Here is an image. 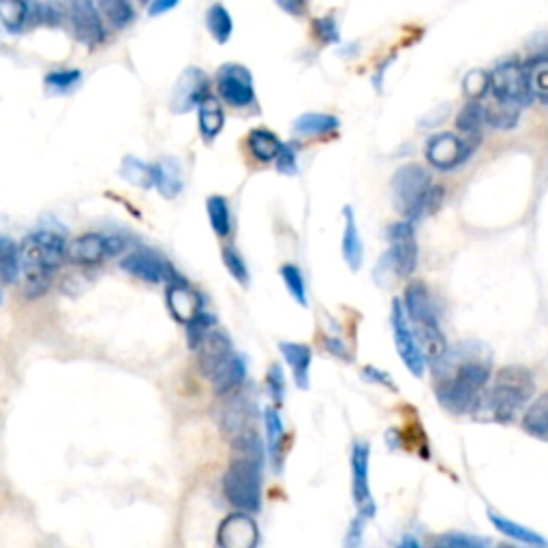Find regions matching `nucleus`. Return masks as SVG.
Wrapping results in <instances>:
<instances>
[{
	"mask_svg": "<svg viewBox=\"0 0 548 548\" xmlns=\"http://www.w3.org/2000/svg\"><path fill=\"white\" fill-rule=\"evenodd\" d=\"M435 365V396L450 413H473L491 377V360L475 343H461Z\"/></svg>",
	"mask_w": 548,
	"mask_h": 548,
	"instance_id": "f257e3e1",
	"label": "nucleus"
},
{
	"mask_svg": "<svg viewBox=\"0 0 548 548\" xmlns=\"http://www.w3.org/2000/svg\"><path fill=\"white\" fill-rule=\"evenodd\" d=\"M232 461L223 475V495L240 512H260L266 448L255 430H247L232 439Z\"/></svg>",
	"mask_w": 548,
	"mask_h": 548,
	"instance_id": "f03ea898",
	"label": "nucleus"
},
{
	"mask_svg": "<svg viewBox=\"0 0 548 548\" xmlns=\"http://www.w3.org/2000/svg\"><path fill=\"white\" fill-rule=\"evenodd\" d=\"M66 240L54 229H37L20 243V289L24 298L35 300L48 294L56 272L65 261Z\"/></svg>",
	"mask_w": 548,
	"mask_h": 548,
	"instance_id": "7ed1b4c3",
	"label": "nucleus"
},
{
	"mask_svg": "<svg viewBox=\"0 0 548 548\" xmlns=\"http://www.w3.org/2000/svg\"><path fill=\"white\" fill-rule=\"evenodd\" d=\"M535 393L534 375L529 368L512 365L497 373L491 390L482 394L473 413L480 420L512 422L521 413Z\"/></svg>",
	"mask_w": 548,
	"mask_h": 548,
	"instance_id": "20e7f679",
	"label": "nucleus"
},
{
	"mask_svg": "<svg viewBox=\"0 0 548 548\" xmlns=\"http://www.w3.org/2000/svg\"><path fill=\"white\" fill-rule=\"evenodd\" d=\"M390 187H393L394 208L401 212L402 219L411 223L438 210L444 198L441 187H433L430 174L418 164L399 167Z\"/></svg>",
	"mask_w": 548,
	"mask_h": 548,
	"instance_id": "39448f33",
	"label": "nucleus"
},
{
	"mask_svg": "<svg viewBox=\"0 0 548 548\" xmlns=\"http://www.w3.org/2000/svg\"><path fill=\"white\" fill-rule=\"evenodd\" d=\"M388 240L390 247L379 260L377 270H375V278L388 277L393 274L394 278H407L416 272L418 268V240L413 223L402 219L394 225L388 227Z\"/></svg>",
	"mask_w": 548,
	"mask_h": 548,
	"instance_id": "423d86ee",
	"label": "nucleus"
},
{
	"mask_svg": "<svg viewBox=\"0 0 548 548\" xmlns=\"http://www.w3.org/2000/svg\"><path fill=\"white\" fill-rule=\"evenodd\" d=\"M58 11L60 22L84 46H101L105 41V28L94 0H49Z\"/></svg>",
	"mask_w": 548,
	"mask_h": 548,
	"instance_id": "0eeeda50",
	"label": "nucleus"
},
{
	"mask_svg": "<svg viewBox=\"0 0 548 548\" xmlns=\"http://www.w3.org/2000/svg\"><path fill=\"white\" fill-rule=\"evenodd\" d=\"M127 240L108 234H84L66 243L65 260L75 266H97L103 260L125 253Z\"/></svg>",
	"mask_w": 548,
	"mask_h": 548,
	"instance_id": "6e6552de",
	"label": "nucleus"
},
{
	"mask_svg": "<svg viewBox=\"0 0 548 548\" xmlns=\"http://www.w3.org/2000/svg\"><path fill=\"white\" fill-rule=\"evenodd\" d=\"M489 93L493 94V101H497V103L517 105V108H525L534 101L527 86V77H525V69L518 60H506V63L497 65L491 71Z\"/></svg>",
	"mask_w": 548,
	"mask_h": 548,
	"instance_id": "1a4fd4ad",
	"label": "nucleus"
},
{
	"mask_svg": "<svg viewBox=\"0 0 548 548\" xmlns=\"http://www.w3.org/2000/svg\"><path fill=\"white\" fill-rule=\"evenodd\" d=\"M390 323H393V334H394V345L399 351L402 365L407 367L413 377H422L427 371V358H424L420 345H418L416 334L407 322L405 311H402V302L393 300V313H390Z\"/></svg>",
	"mask_w": 548,
	"mask_h": 548,
	"instance_id": "9d476101",
	"label": "nucleus"
},
{
	"mask_svg": "<svg viewBox=\"0 0 548 548\" xmlns=\"http://www.w3.org/2000/svg\"><path fill=\"white\" fill-rule=\"evenodd\" d=\"M217 91H219V97L232 108H249V105L255 103L253 75L243 65H223L219 74H217Z\"/></svg>",
	"mask_w": 548,
	"mask_h": 548,
	"instance_id": "9b49d317",
	"label": "nucleus"
},
{
	"mask_svg": "<svg viewBox=\"0 0 548 548\" xmlns=\"http://www.w3.org/2000/svg\"><path fill=\"white\" fill-rule=\"evenodd\" d=\"M475 136H480V133H475ZM475 136L463 139L455 136V133H439V136L430 137L427 144L429 164L441 172L455 170L463 161H467L469 155L478 146V142L472 144V137Z\"/></svg>",
	"mask_w": 548,
	"mask_h": 548,
	"instance_id": "f8f14e48",
	"label": "nucleus"
},
{
	"mask_svg": "<svg viewBox=\"0 0 548 548\" xmlns=\"http://www.w3.org/2000/svg\"><path fill=\"white\" fill-rule=\"evenodd\" d=\"M120 270H125L131 277L146 283H161V281H174L181 278L174 268H172L159 253L150 249H137L125 255L120 260Z\"/></svg>",
	"mask_w": 548,
	"mask_h": 548,
	"instance_id": "ddd939ff",
	"label": "nucleus"
},
{
	"mask_svg": "<svg viewBox=\"0 0 548 548\" xmlns=\"http://www.w3.org/2000/svg\"><path fill=\"white\" fill-rule=\"evenodd\" d=\"M210 94L208 75L198 66H187L178 75L174 91H172L170 108L174 114H189L191 110H198V105Z\"/></svg>",
	"mask_w": 548,
	"mask_h": 548,
	"instance_id": "4468645a",
	"label": "nucleus"
},
{
	"mask_svg": "<svg viewBox=\"0 0 548 548\" xmlns=\"http://www.w3.org/2000/svg\"><path fill=\"white\" fill-rule=\"evenodd\" d=\"M368 463H371V446L356 441L354 448H351V491H354L358 514H362L365 518H373L375 501L371 482H368Z\"/></svg>",
	"mask_w": 548,
	"mask_h": 548,
	"instance_id": "2eb2a0df",
	"label": "nucleus"
},
{
	"mask_svg": "<svg viewBox=\"0 0 548 548\" xmlns=\"http://www.w3.org/2000/svg\"><path fill=\"white\" fill-rule=\"evenodd\" d=\"M253 420L255 402L249 401V396L240 393V390L229 394V399L223 402L219 410V427L232 439L240 433L253 430Z\"/></svg>",
	"mask_w": 548,
	"mask_h": 548,
	"instance_id": "dca6fc26",
	"label": "nucleus"
},
{
	"mask_svg": "<svg viewBox=\"0 0 548 548\" xmlns=\"http://www.w3.org/2000/svg\"><path fill=\"white\" fill-rule=\"evenodd\" d=\"M260 542V529L247 512L229 514L219 525L217 544L221 548H253Z\"/></svg>",
	"mask_w": 548,
	"mask_h": 548,
	"instance_id": "f3484780",
	"label": "nucleus"
},
{
	"mask_svg": "<svg viewBox=\"0 0 548 548\" xmlns=\"http://www.w3.org/2000/svg\"><path fill=\"white\" fill-rule=\"evenodd\" d=\"M167 309H170L172 317L178 323H187L191 322L198 313L204 309V298H201L199 292H195V289L189 285L184 278H174V281L167 283Z\"/></svg>",
	"mask_w": 548,
	"mask_h": 548,
	"instance_id": "a211bd4d",
	"label": "nucleus"
},
{
	"mask_svg": "<svg viewBox=\"0 0 548 548\" xmlns=\"http://www.w3.org/2000/svg\"><path fill=\"white\" fill-rule=\"evenodd\" d=\"M402 311H405L407 322L411 328H435L439 326L438 311H435L433 298L427 292L422 283H411L405 289V298H402Z\"/></svg>",
	"mask_w": 548,
	"mask_h": 548,
	"instance_id": "6ab92c4d",
	"label": "nucleus"
},
{
	"mask_svg": "<svg viewBox=\"0 0 548 548\" xmlns=\"http://www.w3.org/2000/svg\"><path fill=\"white\" fill-rule=\"evenodd\" d=\"M195 351H198L199 371L204 373V377H208V379L217 373V368H219L223 362H225L227 358L234 354L232 340H229L227 334L221 332V330H215V328L206 334L204 340H201Z\"/></svg>",
	"mask_w": 548,
	"mask_h": 548,
	"instance_id": "aec40b11",
	"label": "nucleus"
},
{
	"mask_svg": "<svg viewBox=\"0 0 548 548\" xmlns=\"http://www.w3.org/2000/svg\"><path fill=\"white\" fill-rule=\"evenodd\" d=\"M244 379H247V360L240 354H232L223 365L217 368L210 382L215 388V394L227 396L243 388Z\"/></svg>",
	"mask_w": 548,
	"mask_h": 548,
	"instance_id": "412c9836",
	"label": "nucleus"
},
{
	"mask_svg": "<svg viewBox=\"0 0 548 548\" xmlns=\"http://www.w3.org/2000/svg\"><path fill=\"white\" fill-rule=\"evenodd\" d=\"M278 351L285 358L289 368L294 373V382L300 390H309L311 385V362L313 351L309 345L305 343H289V340H281L278 343Z\"/></svg>",
	"mask_w": 548,
	"mask_h": 548,
	"instance_id": "4be33fe9",
	"label": "nucleus"
},
{
	"mask_svg": "<svg viewBox=\"0 0 548 548\" xmlns=\"http://www.w3.org/2000/svg\"><path fill=\"white\" fill-rule=\"evenodd\" d=\"M155 189L161 198L174 199L181 195L184 181H182V165L174 156H165L159 164H155Z\"/></svg>",
	"mask_w": 548,
	"mask_h": 548,
	"instance_id": "5701e85b",
	"label": "nucleus"
},
{
	"mask_svg": "<svg viewBox=\"0 0 548 548\" xmlns=\"http://www.w3.org/2000/svg\"><path fill=\"white\" fill-rule=\"evenodd\" d=\"M343 219H345V229H343V243H340V251H343L345 264L349 266L351 272H358L365 261V247H362L360 232L356 225V215L351 206L343 208Z\"/></svg>",
	"mask_w": 548,
	"mask_h": 548,
	"instance_id": "b1692460",
	"label": "nucleus"
},
{
	"mask_svg": "<svg viewBox=\"0 0 548 548\" xmlns=\"http://www.w3.org/2000/svg\"><path fill=\"white\" fill-rule=\"evenodd\" d=\"M37 0H0V26L11 35H20L31 28L32 9Z\"/></svg>",
	"mask_w": 548,
	"mask_h": 548,
	"instance_id": "393cba45",
	"label": "nucleus"
},
{
	"mask_svg": "<svg viewBox=\"0 0 548 548\" xmlns=\"http://www.w3.org/2000/svg\"><path fill=\"white\" fill-rule=\"evenodd\" d=\"M264 429H266V456L270 458L274 472H281L283 463V439H285V427L281 416L274 407H266L264 410Z\"/></svg>",
	"mask_w": 548,
	"mask_h": 548,
	"instance_id": "a878e982",
	"label": "nucleus"
},
{
	"mask_svg": "<svg viewBox=\"0 0 548 548\" xmlns=\"http://www.w3.org/2000/svg\"><path fill=\"white\" fill-rule=\"evenodd\" d=\"M198 125L199 133L206 142H212L219 133L223 131V125H225V114H223V108L219 103V99L208 94L201 103L198 105Z\"/></svg>",
	"mask_w": 548,
	"mask_h": 548,
	"instance_id": "bb28decb",
	"label": "nucleus"
},
{
	"mask_svg": "<svg viewBox=\"0 0 548 548\" xmlns=\"http://www.w3.org/2000/svg\"><path fill=\"white\" fill-rule=\"evenodd\" d=\"M529 93L534 99L548 103V52L534 56L523 65Z\"/></svg>",
	"mask_w": 548,
	"mask_h": 548,
	"instance_id": "cd10ccee",
	"label": "nucleus"
},
{
	"mask_svg": "<svg viewBox=\"0 0 548 548\" xmlns=\"http://www.w3.org/2000/svg\"><path fill=\"white\" fill-rule=\"evenodd\" d=\"M119 174L125 178L128 184L142 189V191H150V189L155 187V167L133 155H127L125 159H122Z\"/></svg>",
	"mask_w": 548,
	"mask_h": 548,
	"instance_id": "c85d7f7f",
	"label": "nucleus"
},
{
	"mask_svg": "<svg viewBox=\"0 0 548 548\" xmlns=\"http://www.w3.org/2000/svg\"><path fill=\"white\" fill-rule=\"evenodd\" d=\"M489 518H491V523L495 525V529L501 531V534L508 535V538L523 542V544H529V546H542V548L548 546V540L542 538L538 531L525 527V525L514 523V521H510V518L501 517V514H495V512H489Z\"/></svg>",
	"mask_w": 548,
	"mask_h": 548,
	"instance_id": "c756f323",
	"label": "nucleus"
},
{
	"mask_svg": "<svg viewBox=\"0 0 548 548\" xmlns=\"http://www.w3.org/2000/svg\"><path fill=\"white\" fill-rule=\"evenodd\" d=\"M94 3H97L101 20L108 22L116 31L131 26L133 20H136V11H133L128 0H94Z\"/></svg>",
	"mask_w": 548,
	"mask_h": 548,
	"instance_id": "7c9ffc66",
	"label": "nucleus"
},
{
	"mask_svg": "<svg viewBox=\"0 0 548 548\" xmlns=\"http://www.w3.org/2000/svg\"><path fill=\"white\" fill-rule=\"evenodd\" d=\"M523 430L531 438L548 441V393L531 402V407L523 416Z\"/></svg>",
	"mask_w": 548,
	"mask_h": 548,
	"instance_id": "2f4dec72",
	"label": "nucleus"
},
{
	"mask_svg": "<svg viewBox=\"0 0 548 548\" xmlns=\"http://www.w3.org/2000/svg\"><path fill=\"white\" fill-rule=\"evenodd\" d=\"M247 142L251 155H253L257 161H261V164H270V161L277 159L283 144L281 139L274 136L272 131H268V128H253V131L249 133Z\"/></svg>",
	"mask_w": 548,
	"mask_h": 548,
	"instance_id": "473e14b6",
	"label": "nucleus"
},
{
	"mask_svg": "<svg viewBox=\"0 0 548 548\" xmlns=\"http://www.w3.org/2000/svg\"><path fill=\"white\" fill-rule=\"evenodd\" d=\"M20 278V244L0 236V283L13 285Z\"/></svg>",
	"mask_w": 548,
	"mask_h": 548,
	"instance_id": "72a5a7b5",
	"label": "nucleus"
},
{
	"mask_svg": "<svg viewBox=\"0 0 548 548\" xmlns=\"http://www.w3.org/2000/svg\"><path fill=\"white\" fill-rule=\"evenodd\" d=\"M339 128V119L330 114H317V111H306L294 120V133L300 136H326Z\"/></svg>",
	"mask_w": 548,
	"mask_h": 548,
	"instance_id": "f704fd0d",
	"label": "nucleus"
},
{
	"mask_svg": "<svg viewBox=\"0 0 548 548\" xmlns=\"http://www.w3.org/2000/svg\"><path fill=\"white\" fill-rule=\"evenodd\" d=\"M206 28H208L210 37L215 39L219 46H225L234 32V20L229 11L221 3H215L206 13Z\"/></svg>",
	"mask_w": 548,
	"mask_h": 548,
	"instance_id": "c9c22d12",
	"label": "nucleus"
},
{
	"mask_svg": "<svg viewBox=\"0 0 548 548\" xmlns=\"http://www.w3.org/2000/svg\"><path fill=\"white\" fill-rule=\"evenodd\" d=\"M206 212L212 232L219 238H227L232 234V215H229V204L223 195H210L206 201Z\"/></svg>",
	"mask_w": 548,
	"mask_h": 548,
	"instance_id": "e433bc0d",
	"label": "nucleus"
},
{
	"mask_svg": "<svg viewBox=\"0 0 548 548\" xmlns=\"http://www.w3.org/2000/svg\"><path fill=\"white\" fill-rule=\"evenodd\" d=\"M482 125H486L484 103H480V99H472L465 108L458 111L456 128L465 136H475V133H480Z\"/></svg>",
	"mask_w": 548,
	"mask_h": 548,
	"instance_id": "4c0bfd02",
	"label": "nucleus"
},
{
	"mask_svg": "<svg viewBox=\"0 0 548 548\" xmlns=\"http://www.w3.org/2000/svg\"><path fill=\"white\" fill-rule=\"evenodd\" d=\"M82 82V71L80 69H56V71H49V74L46 75V80H43V84H46L48 93L52 94H66L71 91H75L77 86H80Z\"/></svg>",
	"mask_w": 548,
	"mask_h": 548,
	"instance_id": "58836bf2",
	"label": "nucleus"
},
{
	"mask_svg": "<svg viewBox=\"0 0 548 548\" xmlns=\"http://www.w3.org/2000/svg\"><path fill=\"white\" fill-rule=\"evenodd\" d=\"M184 326H187V345L195 351L201 340H204L206 334L217 326V317L201 309L198 315H195L191 322L184 323Z\"/></svg>",
	"mask_w": 548,
	"mask_h": 548,
	"instance_id": "ea45409f",
	"label": "nucleus"
},
{
	"mask_svg": "<svg viewBox=\"0 0 548 548\" xmlns=\"http://www.w3.org/2000/svg\"><path fill=\"white\" fill-rule=\"evenodd\" d=\"M486 108V125L495 128H512L518 122V110L517 105H506V103H495L484 105Z\"/></svg>",
	"mask_w": 548,
	"mask_h": 548,
	"instance_id": "a19ab883",
	"label": "nucleus"
},
{
	"mask_svg": "<svg viewBox=\"0 0 548 548\" xmlns=\"http://www.w3.org/2000/svg\"><path fill=\"white\" fill-rule=\"evenodd\" d=\"M278 274H281L285 287H287V292L292 294V298L298 302L300 306L309 305V300H306V285H305V278H302L300 268L294 264H285V266H281Z\"/></svg>",
	"mask_w": 548,
	"mask_h": 548,
	"instance_id": "79ce46f5",
	"label": "nucleus"
},
{
	"mask_svg": "<svg viewBox=\"0 0 548 548\" xmlns=\"http://www.w3.org/2000/svg\"><path fill=\"white\" fill-rule=\"evenodd\" d=\"M489 544L491 540L463 534V531H448V534L435 538V546H444V548H486Z\"/></svg>",
	"mask_w": 548,
	"mask_h": 548,
	"instance_id": "37998d69",
	"label": "nucleus"
},
{
	"mask_svg": "<svg viewBox=\"0 0 548 548\" xmlns=\"http://www.w3.org/2000/svg\"><path fill=\"white\" fill-rule=\"evenodd\" d=\"M221 257H223V264H225V268H227V272L232 274L234 281L243 285V287H247V285H249V268H247V264H244V257L240 255L234 247L223 249Z\"/></svg>",
	"mask_w": 548,
	"mask_h": 548,
	"instance_id": "c03bdc74",
	"label": "nucleus"
},
{
	"mask_svg": "<svg viewBox=\"0 0 548 548\" xmlns=\"http://www.w3.org/2000/svg\"><path fill=\"white\" fill-rule=\"evenodd\" d=\"M489 88H491L489 71L473 69V71H469V74L465 75V80H463V91H465L469 99L486 97V94H489Z\"/></svg>",
	"mask_w": 548,
	"mask_h": 548,
	"instance_id": "a18cd8bd",
	"label": "nucleus"
},
{
	"mask_svg": "<svg viewBox=\"0 0 548 548\" xmlns=\"http://www.w3.org/2000/svg\"><path fill=\"white\" fill-rule=\"evenodd\" d=\"M274 164H277V170L285 176L298 174V155H296L294 144H281V150H278Z\"/></svg>",
	"mask_w": 548,
	"mask_h": 548,
	"instance_id": "49530a36",
	"label": "nucleus"
},
{
	"mask_svg": "<svg viewBox=\"0 0 548 548\" xmlns=\"http://www.w3.org/2000/svg\"><path fill=\"white\" fill-rule=\"evenodd\" d=\"M266 388L270 393L274 405H283L285 399V375L283 368L278 365H272L270 371L266 375Z\"/></svg>",
	"mask_w": 548,
	"mask_h": 548,
	"instance_id": "de8ad7c7",
	"label": "nucleus"
},
{
	"mask_svg": "<svg viewBox=\"0 0 548 548\" xmlns=\"http://www.w3.org/2000/svg\"><path fill=\"white\" fill-rule=\"evenodd\" d=\"M313 26H315V35L320 41L323 43H339V28L337 22L332 18H320L313 22Z\"/></svg>",
	"mask_w": 548,
	"mask_h": 548,
	"instance_id": "09e8293b",
	"label": "nucleus"
},
{
	"mask_svg": "<svg viewBox=\"0 0 548 548\" xmlns=\"http://www.w3.org/2000/svg\"><path fill=\"white\" fill-rule=\"evenodd\" d=\"M362 375H365L367 382L379 384V385H384V388H388V390H393V393H396V384L393 382V379H390L388 373L379 371V368H375V367H367L365 371H362Z\"/></svg>",
	"mask_w": 548,
	"mask_h": 548,
	"instance_id": "8fccbe9b",
	"label": "nucleus"
},
{
	"mask_svg": "<svg viewBox=\"0 0 548 548\" xmlns=\"http://www.w3.org/2000/svg\"><path fill=\"white\" fill-rule=\"evenodd\" d=\"M365 521L367 518L362 517V514H358V517L351 521L349 531H348V538H345V546H358L362 540V529H365Z\"/></svg>",
	"mask_w": 548,
	"mask_h": 548,
	"instance_id": "3c124183",
	"label": "nucleus"
},
{
	"mask_svg": "<svg viewBox=\"0 0 548 548\" xmlns=\"http://www.w3.org/2000/svg\"><path fill=\"white\" fill-rule=\"evenodd\" d=\"M274 3H277L285 13L294 15V18H300L306 11V0H274Z\"/></svg>",
	"mask_w": 548,
	"mask_h": 548,
	"instance_id": "603ef678",
	"label": "nucleus"
},
{
	"mask_svg": "<svg viewBox=\"0 0 548 548\" xmlns=\"http://www.w3.org/2000/svg\"><path fill=\"white\" fill-rule=\"evenodd\" d=\"M178 3H181V0H150L148 15L150 18H159V15L167 13V11L176 9Z\"/></svg>",
	"mask_w": 548,
	"mask_h": 548,
	"instance_id": "864d4df0",
	"label": "nucleus"
},
{
	"mask_svg": "<svg viewBox=\"0 0 548 548\" xmlns=\"http://www.w3.org/2000/svg\"><path fill=\"white\" fill-rule=\"evenodd\" d=\"M326 348H328L330 354H334V356H337V358H343V360H348V358H349L348 349H345V345L340 343L339 339L328 337V339H326Z\"/></svg>",
	"mask_w": 548,
	"mask_h": 548,
	"instance_id": "5fc2aeb1",
	"label": "nucleus"
},
{
	"mask_svg": "<svg viewBox=\"0 0 548 548\" xmlns=\"http://www.w3.org/2000/svg\"><path fill=\"white\" fill-rule=\"evenodd\" d=\"M399 546H411V548H418V546H420V542H418L416 538H411V535H405V538H401Z\"/></svg>",
	"mask_w": 548,
	"mask_h": 548,
	"instance_id": "6e6d98bb",
	"label": "nucleus"
},
{
	"mask_svg": "<svg viewBox=\"0 0 548 548\" xmlns=\"http://www.w3.org/2000/svg\"><path fill=\"white\" fill-rule=\"evenodd\" d=\"M139 4H150V0H137Z\"/></svg>",
	"mask_w": 548,
	"mask_h": 548,
	"instance_id": "4d7b16f0",
	"label": "nucleus"
},
{
	"mask_svg": "<svg viewBox=\"0 0 548 548\" xmlns=\"http://www.w3.org/2000/svg\"><path fill=\"white\" fill-rule=\"evenodd\" d=\"M0 305H3V292H0Z\"/></svg>",
	"mask_w": 548,
	"mask_h": 548,
	"instance_id": "13d9d810",
	"label": "nucleus"
}]
</instances>
